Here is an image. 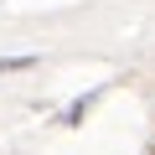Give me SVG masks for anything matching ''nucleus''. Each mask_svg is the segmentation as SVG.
Returning a JSON list of instances; mask_svg holds the SVG:
<instances>
[{
	"label": "nucleus",
	"mask_w": 155,
	"mask_h": 155,
	"mask_svg": "<svg viewBox=\"0 0 155 155\" xmlns=\"http://www.w3.org/2000/svg\"><path fill=\"white\" fill-rule=\"evenodd\" d=\"M36 57H0V72H16V67H31Z\"/></svg>",
	"instance_id": "obj_2"
},
{
	"label": "nucleus",
	"mask_w": 155,
	"mask_h": 155,
	"mask_svg": "<svg viewBox=\"0 0 155 155\" xmlns=\"http://www.w3.org/2000/svg\"><path fill=\"white\" fill-rule=\"evenodd\" d=\"M93 104H98V93H88V98H78V104H72V109L62 114V124H83V114H88Z\"/></svg>",
	"instance_id": "obj_1"
}]
</instances>
